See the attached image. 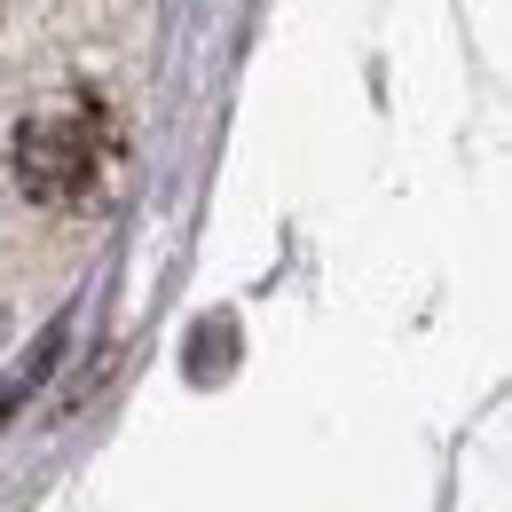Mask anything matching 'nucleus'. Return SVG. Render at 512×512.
I'll return each mask as SVG.
<instances>
[{"mask_svg": "<svg viewBox=\"0 0 512 512\" xmlns=\"http://www.w3.org/2000/svg\"><path fill=\"white\" fill-rule=\"evenodd\" d=\"M103 166H111V127L103 111L87 103H56V111H32L24 127L8 134V174L32 205H87L103 190Z\"/></svg>", "mask_w": 512, "mask_h": 512, "instance_id": "nucleus-1", "label": "nucleus"}]
</instances>
